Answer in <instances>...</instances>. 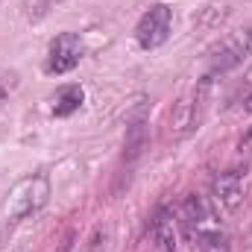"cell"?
Here are the masks:
<instances>
[{
	"label": "cell",
	"instance_id": "9c48e42d",
	"mask_svg": "<svg viewBox=\"0 0 252 252\" xmlns=\"http://www.w3.org/2000/svg\"><path fill=\"white\" fill-rule=\"evenodd\" d=\"M193 126H196V103H193V97H182L170 115V132H173V138H185Z\"/></svg>",
	"mask_w": 252,
	"mask_h": 252
},
{
	"label": "cell",
	"instance_id": "ba28073f",
	"mask_svg": "<svg viewBox=\"0 0 252 252\" xmlns=\"http://www.w3.org/2000/svg\"><path fill=\"white\" fill-rule=\"evenodd\" d=\"M150 235H153L156 247L161 252H176V226H173V214H170L167 208H161V211L153 217Z\"/></svg>",
	"mask_w": 252,
	"mask_h": 252
},
{
	"label": "cell",
	"instance_id": "30bf717a",
	"mask_svg": "<svg viewBox=\"0 0 252 252\" xmlns=\"http://www.w3.org/2000/svg\"><path fill=\"white\" fill-rule=\"evenodd\" d=\"M82 103H85L82 85H64V88L56 91V97H53V115L56 118H70L73 112L82 109Z\"/></svg>",
	"mask_w": 252,
	"mask_h": 252
},
{
	"label": "cell",
	"instance_id": "52a82bcc",
	"mask_svg": "<svg viewBox=\"0 0 252 252\" xmlns=\"http://www.w3.org/2000/svg\"><path fill=\"white\" fill-rule=\"evenodd\" d=\"M182 220H185V226H188V235H193V238H199V235L208 232V229H217L211 208H208L205 199H199V196H188V199H185V205H182Z\"/></svg>",
	"mask_w": 252,
	"mask_h": 252
},
{
	"label": "cell",
	"instance_id": "5bb4252c",
	"mask_svg": "<svg viewBox=\"0 0 252 252\" xmlns=\"http://www.w3.org/2000/svg\"><path fill=\"white\" fill-rule=\"evenodd\" d=\"M6 100V88H3V82H0V103Z\"/></svg>",
	"mask_w": 252,
	"mask_h": 252
},
{
	"label": "cell",
	"instance_id": "7c38bea8",
	"mask_svg": "<svg viewBox=\"0 0 252 252\" xmlns=\"http://www.w3.org/2000/svg\"><path fill=\"white\" fill-rule=\"evenodd\" d=\"M250 147H252V129L244 135V141H241V150H250Z\"/></svg>",
	"mask_w": 252,
	"mask_h": 252
},
{
	"label": "cell",
	"instance_id": "4fadbf2b",
	"mask_svg": "<svg viewBox=\"0 0 252 252\" xmlns=\"http://www.w3.org/2000/svg\"><path fill=\"white\" fill-rule=\"evenodd\" d=\"M244 112H252V94L244 97Z\"/></svg>",
	"mask_w": 252,
	"mask_h": 252
},
{
	"label": "cell",
	"instance_id": "6da1fadb",
	"mask_svg": "<svg viewBox=\"0 0 252 252\" xmlns=\"http://www.w3.org/2000/svg\"><path fill=\"white\" fill-rule=\"evenodd\" d=\"M50 199V182L44 173L38 176H30V179H21L15 188L9 190V199H6V220L9 223H21L24 217L41 211Z\"/></svg>",
	"mask_w": 252,
	"mask_h": 252
},
{
	"label": "cell",
	"instance_id": "8fae6325",
	"mask_svg": "<svg viewBox=\"0 0 252 252\" xmlns=\"http://www.w3.org/2000/svg\"><path fill=\"white\" fill-rule=\"evenodd\" d=\"M196 244H199V252H232L229 235H226V232H220V226H217V229L202 232V235L196 238Z\"/></svg>",
	"mask_w": 252,
	"mask_h": 252
},
{
	"label": "cell",
	"instance_id": "3957f363",
	"mask_svg": "<svg viewBox=\"0 0 252 252\" xmlns=\"http://www.w3.org/2000/svg\"><path fill=\"white\" fill-rule=\"evenodd\" d=\"M82 38L76 32H62L50 41V53H47V70L50 73H70L79 59H82Z\"/></svg>",
	"mask_w": 252,
	"mask_h": 252
},
{
	"label": "cell",
	"instance_id": "5b68a950",
	"mask_svg": "<svg viewBox=\"0 0 252 252\" xmlns=\"http://www.w3.org/2000/svg\"><path fill=\"white\" fill-rule=\"evenodd\" d=\"M211 193H214V199H217L226 211H235V208L244 202V176H241V170L217 173L214 182H211Z\"/></svg>",
	"mask_w": 252,
	"mask_h": 252
},
{
	"label": "cell",
	"instance_id": "8992f818",
	"mask_svg": "<svg viewBox=\"0 0 252 252\" xmlns=\"http://www.w3.org/2000/svg\"><path fill=\"white\" fill-rule=\"evenodd\" d=\"M147 141V103L141 100V106L126 118V141H124V156L132 161L138 158V153L144 150Z\"/></svg>",
	"mask_w": 252,
	"mask_h": 252
},
{
	"label": "cell",
	"instance_id": "7a4b0ae2",
	"mask_svg": "<svg viewBox=\"0 0 252 252\" xmlns=\"http://www.w3.org/2000/svg\"><path fill=\"white\" fill-rule=\"evenodd\" d=\"M170 27H173V9L167 3H156L141 15L135 27V38L144 50H156L170 38Z\"/></svg>",
	"mask_w": 252,
	"mask_h": 252
},
{
	"label": "cell",
	"instance_id": "277c9868",
	"mask_svg": "<svg viewBox=\"0 0 252 252\" xmlns=\"http://www.w3.org/2000/svg\"><path fill=\"white\" fill-rule=\"evenodd\" d=\"M247 56H252V27H244L238 32H232L220 50L214 53V62H211V70L214 73H223V70H232L244 62Z\"/></svg>",
	"mask_w": 252,
	"mask_h": 252
}]
</instances>
